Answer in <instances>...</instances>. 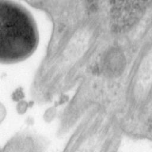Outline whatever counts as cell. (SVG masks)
<instances>
[{"instance_id": "cell-2", "label": "cell", "mask_w": 152, "mask_h": 152, "mask_svg": "<svg viewBox=\"0 0 152 152\" xmlns=\"http://www.w3.org/2000/svg\"><path fill=\"white\" fill-rule=\"evenodd\" d=\"M7 115V110L4 104L0 102V124L4 121Z\"/></svg>"}, {"instance_id": "cell-1", "label": "cell", "mask_w": 152, "mask_h": 152, "mask_svg": "<svg viewBox=\"0 0 152 152\" xmlns=\"http://www.w3.org/2000/svg\"><path fill=\"white\" fill-rule=\"evenodd\" d=\"M38 43L37 27L30 12L15 0H0V64L26 60Z\"/></svg>"}, {"instance_id": "cell-4", "label": "cell", "mask_w": 152, "mask_h": 152, "mask_svg": "<svg viewBox=\"0 0 152 152\" xmlns=\"http://www.w3.org/2000/svg\"><path fill=\"white\" fill-rule=\"evenodd\" d=\"M26 109V103L24 102H20L17 106V110L18 113H23Z\"/></svg>"}, {"instance_id": "cell-3", "label": "cell", "mask_w": 152, "mask_h": 152, "mask_svg": "<svg viewBox=\"0 0 152 152\" xmlns=\"http://www.w3.org/2000/svg\"><path fill=\"white\" fill-rule=\"evenodd\" d=\"M23 97V94L22 93V91H21L20 90H16L12 95V98L15 101L20 100L21 99H22Z\"/></svg>"}]
</instances>
